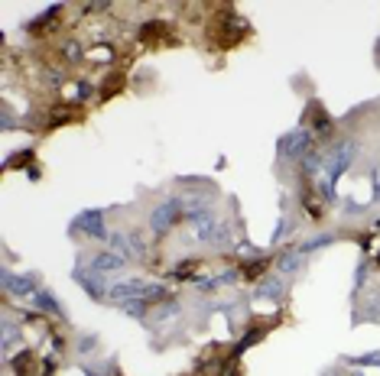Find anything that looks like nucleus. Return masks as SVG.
Masks as SVG:
<instances>
[{"mask_svg":"<svg viewBox=\"0 0 380 376\" xmlns=\"http://www.w3.org/2000/svg\"><path fill=\"white\" fill-rule=\"evenodd\" d=\"M189 224H192V234H195L199 244H208V246H228L231 244V224L225 217L215 214V211L192 217Z\"/></svg>","mask_w":380,"mask_h":376,"instance_id":"nucleus-1","label":"nucleus"},{"mask_svg":"<svg viewBox=\"0 0 380 376\" xmlns=\"http://www.w3.org/2000/svg\"><path fill=\"white\" fill-rule=\"evenodd\" d=\"M354 159H358V140L335 143L332 150H328V156H325V182H328V185H338L344 172L354 166Z\"/></svg>","mask_w":380,"mask_h":376,"instance_id":"nucleus-2","label":"nucleus"},{"mask_svg":"<svg viewBox=\"0 0 380 376\" xmlns=\"http://www.w3.org/2000/svg\"><path fill=\"white\" fill-rule=\"evenodd\" d=\"M107 299H114L117 305L127 299H166V285L160 282H146V279H121V282H111V295Z\"/></svg>","mask_w":380,"mask_h":376,"instance_id":"nucleus-3","label":"nucleus"},{"mask_svg":"<svg viewBox=\"0 0 380 376\" xmlns=\"http://www.w3.org/2000/svg\"><path fill=\"white\" fill-rule=\"evenodd\" d=\"M179 217H182V198L179 195L162 198L160 205L150 211V234L153 237H166L172 227L179 224Z\"/></svg>","mask_w":380,"mask_h":376,"instance_id":"nucleus-4","label":"nucleus"},{"mask_svg":"<svg viewBox=\"0 0 380 376\" xmlns=\"http://www.w3.org/2000/svg\"><path fill=\"white\" fill-rule=\"evenodd\" d=\"M312 130H305V127H296V130H286L280 140H276V156L280 159H305V152L312 150Z\"/></svg>","mask_w":380,"mask_h":376,"instance_id":"nucleus-5","label":"nucleus"},{"mask_svg":"<svg viewBox=\"0 0 380 376\" xmlns=\"http://www.w3.org/2000/svg\"><path fill=\"white\" fill-rule=\"evenodd\" d=\"M68 234H82V237H91V240H111L107 224H105V211H98V207H85V211H78V214L72 217Z\"/></svg>","mask_w":380,"mask_h":376,"instance_id":"nucleus-6","label":"nucleus"},{"mask_svg":"<svg viewBox=\"0 0 380 376\" xmlns=\"http://www.w3.org/2000/svg\"><path fill=\"white\" fill-rule=\"evenodd\" d=\"M72 276H75V282L95 301H101V299H107V295H111V282H107V276L98 273V269H91V266H88V260H78L75 269H72Z\"/></svg>","mask_w":380,"mask_h":376,"instance_id":"nucleus-7","label":"nucleus"},{"mask_svg":"<svg viewBox=\"0 0 380 376\" xmlns=\"http://www.w3.org/2000/svg\"><path fill=\"white\" fill-rule=\"evenodd\" d=\"M0 285H3L7 295L26 301L39 292V276L36 273H10V269H3V273H0Z\"/></svg>","mask_w":380,"mask_h":376,"instance_id":"nucleus-8","label":"nucleus"},{"mask_svg":"<svg viewBox=\"0 0 380 376\" xmlns=\"http://www.w3.org/2000/svg\"><path fill=\"white\" fill-rule=\"evenodd\" d=\"M107 244H111L114 253L124 256V260H146V244H143L133 230H114Z\"/></svg>","mask_w":380,"mask_h":376,"instance_id":"nucleus-9","label":"nucleus"},{"mask_svg":"<svg viewBox=\"0 0 380 376\" xmlns=\"http://www.w3.org/2000/svg\"><path fill=\"white\" fill-rule=\"evenodd\" d=\"M179 318H182V305L176 299H166L146 318V324H150V331H169V328H179Z\"/></svg>","mask_w":380,"mask_h":376,"instance_id":"nucleus-10","label":"nucleus"},{"mask_svg":"<svg viewBox=\"0 0 380 376\" xmlns=\"http://www.w3.org/2000/svg\"><path fill=\"white\" fill-rule=\"evenodd\" d=\"M286 289H289V282H286V276H264V279L257 282V289H254V299L260 301H283Z\"/></svg>","mask_w":380,"mask_h":376,"instance_id":"nucleus-11","label":"nucleus"},{"mask_svg":"<svg viewBox=\"0 0 380 376\" xmlns=\"http://www.w3.org/2000/svg\"><path fill=\"white\" fill-rule=\"evenodd\" d=\"M127 263H130V260H124V256L114 253V250H98V253L88 260V266H91V269H98V273H105V276L124 273Z\"/></svg>","mask_w":380,"mask_h":376,"instance_id":"nucleus-12","label":"nucleus"},{"mask_svg":"<svg viewBox=\"0 0 380 376\" xmlns=\"http://www.w3.org/2000/svg\"><path fill=\"white\" fill-rule=\"evenodd\" d=\"M29 301H33V305H36L39 311H49V315H56V318H66V308L59 305V299H56V295H52L49 289H39Z\"/></svg>","mask_w":380,"mask_h":376,"instance_id":"nucleus-13","label":"nucleus"},{"mask_svg":"<svg viewBox=\"0 0 380 376\" xmlns=\"http://www.w3.org/2000/svg\"><path fill=\"white\" fill-rule=\"evenodd\" d=\"M276 266H280V273L283 276H293L296 269L303 266V253H299V250H283L280 260H276Z\"/></svg>","mask_w":380,"mask_h":376,"instance_id":"nucleus-14","label":"nucleus"},{"mask_svg":"<svg viewBox=\"0 0 380 376\" xmlns=\"http://www.w3.org/2000/svg\"><path fill=\"white\" fill-rule=\"evenodd\" d=\"M150 305L153 301H146V299H127V301H121L117 308L124 311V315H130V318H146V311H150Z\"/></svg>","mask_w":380,"mask_h":376,"instance_id":"nucleus-15","label":"nucleus"},{"mask_svg":"<svg viewBox=\"0 0 380 376\" xmlns=\"http://www.w3.org/2000/svg\"><path fill=\"white\" fill-rule=\"evenodd\" d=\"M303 169H305L309 179H315L319 172H325V156H322V152H315V150H309V152H305V159H303Z\"/></svg>","mask_w":380,"mask_h":376,"instance_id":"nucleus-16","label":"nucleus"},{"mask_svg":"<svg viewBox=\"0 0 380 376\" xmlns=\"http://www.w3.org/2000/svg\"><path fill=\"white\" fill-rule=\"evenodd\" d=\"M328 244H335V234H319V237H312V240H305V244L299 246V253L309 256V253H315L319 246H328Z\"/></svg>","mask_w":380,"mask_h":376,"instance_id":"nucleus-17","label":"nucleus"},{"mask_svg":"<svg viewBox=\"0 0 380 376\" xmlns=\"http://www.w3.org/2000/svg\"><path fill=\"white\" fill-rule=\"evenodd\" d=\"M17 338H20V328L17 324H13V321H3V340H0V344H3V350H7L10 354V347H13V344H17Z\"/></svg>","mask_w":380,"mask_h":376,"instance_id":"nucleus-18","label":"nucleus"},{"mask_svg":"<svg viewBox=\"0 0 380 376\" xmlns=\"http://www.w3.org/2000/svg\"><path fill=\"white\" fill-rule=\"evenodd\" d=\"M348 363H354V367H380V350H371V354H358V357H348Z\"/></svg>","mask_w":380,"mask_h":376,"instance_id":"nucleus-19","label":"nucleus"},{"mask_svg":"<svg viewBox=\"0 0 380 376\" xmlns=\"http://www.w3.org/2000/svg\"><path fill=\"white\" fill-rule=\"evenodd\" d=\"M293 217H283V221H280V227H276L273 230V244H280V240H283V237H289L293 234Z\"/></svg>","mask_w":380,"mask_h":376,"instance_id":"nucleus-20","label":"nucleus"},{"mask_svg":"<svg viewBox=\"0 0 380 376\" xmlns=\"http://www.w3.org/2000/svg\"><path fill=\"white\" fill-rule=\"evenodd\" d=\"M260 334H264V331H250L248 338H244V340H241V344H238V354H244V350H248V347H250V344H254V340H257V338H260Z\"/></svg>","mask_w":380,"mask_h":376,"instance_id":"nucleus-21","label":"nucleus"},{"mask_svg":"<svg viewBox=\"0 0 380 376\" xmlns=\"http://www.w3.org/2000/svg\"><path fill=\"white\" fill-rule=\"evenodd\" d=\"M234 282H238V273H234V269H225V273L218 276V285H234Z\"/></svg>","mask_w":380,"mask_h":376,"instance_id":"nucleus-22","label":"nucleus"},{"mask_svg":"<svg viewBox=\"0 0 380 376\" xmlns=\"http://www.w3.org/2000/svg\"><path fill=\"white\" fill-rule=\"evenodd\" d=\"M72 91H75V97H78V101H85V97H88V85H85V81H78V85L72 88Z\"/></svg>","mask_w":380,"mask_h":376,"instance_id":"nucleus-23","label":"nucleus"},{"mask_svg":"<svg viewBox=\"0 0 380 376\" xmlns=\"http://www.w3.org/2000/svg\"><path fill=\"white\" fill-rule=\"evenodd\" d=\"M95 344H98V338H82V340H78V347H82V350H91Z\"/></svg>","mask_w":380,"mask_h":376,"instance_id":"nucleus-24","label":"nucleus"},{"mask_svg":"<svg viewBox=\"0 0 380 376\" xmlns=\"http://www.w3.org/2000/svg\"><path fill=\"white\" fill-rule=\"evenodd\" d=\"M66 56H68V58H78V56H82V49H78V46H72V42H68V46H66Z\"/></svg>","mask_w":380,"mask_h":376,"instance_id":"nucleus-25","label":"nucleus"},{"mask_svg":"<svg viewBox=\"0 0 380 376\" xmlns=\"http://www.w3.org/2000/svg\"><path fill=\"white\" fill-rule=\"evenodd\" d=\"M374 198H377V201H380V182H377V185H374Z\"/></svg>","mask_w":380,"mask_h":376,"instance_id":"nucleus-26","label":"nucleus"},{"mask_svg":"<svg viewBox=\"0 0 380 376\" xmlns=\"http://www.w3.org/2000/svg\"><path fill=\"white\" fill-rule=\"evenodd\" d=\"M351 376H364V373H351Z\"/></svg>","mask_w":380,"mask_h":376,"instance_id":"nucleus-27","label":"nucleus"}]
</instances>
